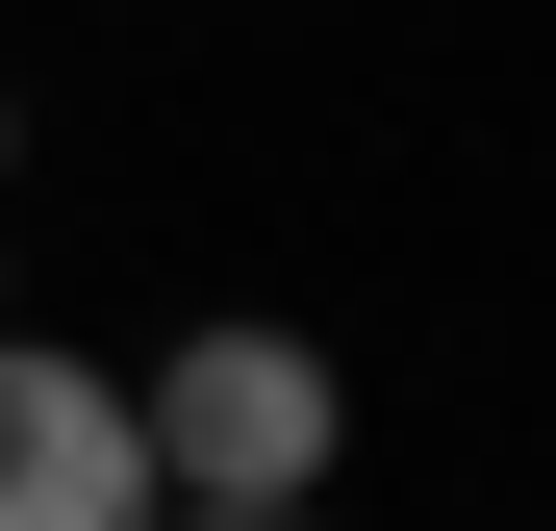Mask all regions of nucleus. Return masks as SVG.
<instances>
[{
  "mask_svg": "<svg viewBox=\"0 0 556 531\" xmlns=\"http://www.w3.org/2000/svg\"><path fill=\"white\" fill-rule=\"evenodd\" d=\"M127 430H152V506H329V456H354V380L304 329H177L152 380H127Z\"/></svg>",
  "mask_w": 556,
  "mask_h": 531,
  "instance_id": "f257e3e1",
  "label": "nucleus"
},
{
  "mask_svg": "<svg viewBox=\"0 0 556 531\" xmlns=\"http://www.w3.org/2000/svg\"><path fill=\"white\" fill-rule=\"evenodd\" d=\"M0 531H152V430L51 329H0Z\"/></svg>",
  "mask_w": 556,
  "mask_h": 531,
  "instance_id": "f03ea898",
  "label": "nucleus"
},
{
  "mask_svg": "<svg viewBox=\"0 0 556 531\" xmlns=\"http://www.w3.org/2000/svg\"><path fill=\"white\" fill-rule=\"evenodd\" d=\"M152 531H329V506H152Z\"/></svg>",
  "mask_w": 556,
  "mask_h": 531,
  "instance_id": "7ed1b4c3",
  "label": "nucleus"
}]
</instances>
